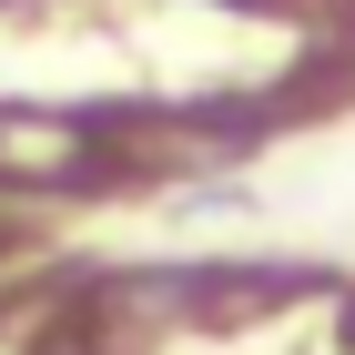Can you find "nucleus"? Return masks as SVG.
<instances>
[{"label": "nucleus", "instance_id": "1", "mask_svg": "<svg viewBox=\"0 0 355 355\" xmlns=\"http://www.w3.org/2000/svg\"><path fill=\"white\" fill-rule=\"evenodd\" d=\"M82 163V132L71 122H41V112H21V122H0V173H21V183H51V173Z\"/></svg>", "mask_w": 355, "mask_h": 355}]
</instances>
